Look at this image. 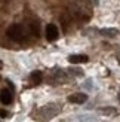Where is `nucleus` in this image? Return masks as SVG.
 <instances>
[{
	"instance_id": "nucleus-3",
	"label": "nucleus",
	"mask_w": 120,
	"mask_h": 122,
	"mask_svg": "<svg viewBox=\"0 0 120 122\" xmlns=\"http://www.w3.org/2000/svg\"><path fill=\"white\" fill-rule=\"evenodd\" d=\"M45 34H46V39L49 42H55L59 36V31H58V27L55 24H47L46 25V30H45Z\"/></svg>"
},
{
	"instance_id": "nucleus-1",
	"label": "nucleus",
	"mask_w": 120,
	"mask_h": 122,
	"mask_svg": "<svg viewBox=\"0 0 120 122\" xmlns=\"http://www.w3.org/2000/svg\"><path fill=\"white\" fill-rule=\"evenodd\" d=\"M58 113H59V107L56 104H46L36 112V119L40 122H47L52 118H55Z\"/></svg>"
},
{
	"instance_id": "nucleus-11",
	"label": "nucleus",
	"mask_w": 120,
	"mask_h": 122,
	"mask_svg": "<svg viewBox=\"0 0 120 122\" xmlns=\"http://www.w3.org/2000/svg\"><path fill=\"white\" fill-rule=\"evenodd\" d=\"M70 70H71V73H74V75H79V76L83 75V71H82L80 69H70Z\"/></svg>"
},
{
	"instance_id": "nucleus-10",
	"label": "nucleus",
	"mask_w": 120,
	"mask_h": 122,
	"mask_svg": "<svg viewBox=\"0 0 120 122\" xmlns=\"http://www.w3.org/2000/svg\"><path fill=\"white\" fill-rule=\"evenodd\" d=\"M99 112L104 113V115H117V109H114V107H102V109H99Z\"/></svg>"
},
{
	"instance_id": "nucleus-4",
	"label": "nucleus",
	"mask_w": 120,
	"mask_h": 122,
	"mask_svg": "<svg viewBox=\"0 0 120 122\" xmlns=\"http://www.w3.org/2000/svg\"><path fill=\"white\" fill-rule=\"evenodd\" d=\"M68 101L73 103V104H83V103L88 101V95L83 92H76V94H71L68 97Z\"/></svg>"
},
{
	"instance_id": "nucleus-5",
	"label": "nucleus",
	"mask_w": 120,
	"mask_h": 122,
	"mask_svg": "<svg viewBox=\"0 0 120 122\" xmlns=\"http://www.w3.org/2000/svg\"><path fill=\"white\" fill-rule=\"evenodd\" d=\"M12 100H14V95L9 89H3L2 94H0V101L3 103V104H10Z\"/></svg>"
},
{
	"instance_id": "nucleus-9",
	"label": "nucleus",
	"mask_w": 120,
	"mask_h": 122,
	"mask_svg": "<svg viewBox=\"0 0 120 122\" xmlns=\"http://www.w3.org/2000/svg\"><path fill=\"white\" fill-rule=\"evenodd\" d=\"M101 34L107 36V37H114V36L119 34V30L117 28H102L101 30Z\"/></svg>"
},
{
	"instance_id": "nucleus-7",
	"label": "nucleus",
	"mask_w": 120,
	"mask_h": 122,
	"mask_svg": "<svg viewBox=\"0 0 120 122\" xmlns=\"http://www.w3.org/2000/svg\"><path fill=\"white\" fill-rule=\"evenodd\" d=\"M42 79H43V73H42L40 70H34L31 75H30V82H31L33 85H39L42 82Z\"/></svg>"
},
{
	"instance_id": "nucleus-12",
	"label": "nucleus",
	"mask_w": 120,
	"mask_h": 122,
	"mask_svg": "<svg viewBox=\"0 0 120 122\" xmlns=\"http://www.w3.org/2000/svg\"><path fill=\"white\" fill-rule=\"evenodd\" d=\"M8 116V112L3 110V109H0V118H6Z\"/></svg>"
},
{
	"instance_id": "nucleus-8",
	"label": "nucleus",
	"mask_w": 120,
	"mask_h": 122,
	"mask_svg": "<svg viewBox=\"0 0 120 122\" xmlns=\"http://www.w3.org/2000/svg\"><path fill=\"white\" fill-rule=\"evenodd\" d=\"M30 31H31L33 36L39 37V36H40V24L37 21H31V22H30Z\"/></svg>"
},
{
	"instance_id": "nucleus-2",
	"label": "nucleus",
	"mask_w": 120,
	"mask_h": 122,
	"mask_svg": "<svg viewBox=\"0 0 120 122\" xmlns=\"http://www.w3.org/2000/svg\"><path fill=\"white\" fill-rule=\"evenodd\" d=\"M6 34H8V37L15 40V42H22L25 39V30H24L22 25L19 24H12V25L6 30Z\"/></svg>"
},
{
	"instance_id": "nucleus-6",
	"label": "nucleus",
	"mask_w": 120,
	"mask_h": 122,
	"mask_svg": "<svg viewBox=\"0 0 120 122\" xmlns=\"http://www.w3.org/2000/svg\"><path fill=\"white\" fill-rule=\"evenodd\" d=\"M68 61L71 64H83V63H88L89 58H88V55H70Z\"/></svg>"
}]
</instances>
